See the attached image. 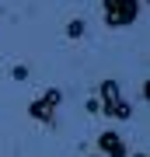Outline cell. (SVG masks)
<instances>
[{
	"label": "cell",
	"mask_w": 150,
	"mask_h": 157,
	"mask_svg": "<svg viewBox=\"0 0 150 157\" xmlns=\"http://www.w3.org/2000/svg\"><path fill=\"white\" fill-rule=\"evenodd\" d=\"M84 32H87V21H84V17L67 21V39H84Z\"/></svg>",
	"instance_id": "5"
},
{
	"label": "cell",
	"mask_w": 150,
	"mask_h": 157,
	"mask_svg": "<svg viewBox=\"0 0 150 157\" xmlns=\"http://www.w3.org/2000/svg\"><path fill=\"white\" fill-rule=\"evenodd\" d=\"M140 0H101V17L108 28H126L140 17Z\"/></svg>",
	"instance_id": "2"
},
{
	"label": "cell",
	"mask_w": 150,
	"mask_h": 157,
	"mask_svg": "<svg viewBox=\"0 0 150 157\" xmlns=\"http://www.w3.org/2000/svg\"><path fill=\"white\" fill-rule=\"evenodd\" d=\"M11 77H14V80H25V77H28V67H14Z\"/></svg>",
	"instance_id": "6"
},
{
	"label": "cell",
	"mask_w": 150,
	"mask_h": 157,
	"mask_svg": "<svg viewBox=\"0 0 150 157\" xmlns=\"http://www.w3.org/2000/svg\"><path fill=\"white\" fill-rule=\"evenodd\" d=\"M98 112H105V119H119V122L133 119V105L122 101L119 80H101L98 84Z\"/></svg>",
	"instance_id": "1"
},
{
	"label": "cell",
	"mask_w": 150,
	"mask_h": 157,
	"mask_svg": "<svg viewBox=\"0 0 150 157\" xmlns=\"http://www.w3.org/2000/svg\"><path fill=\"white\" fill-rule=\"evenodd\" d=\"M133 157H147V154H143V150H136V154H133Z\"/></svg>",
	"instance_id": "7"
},
{
	"label": "cell",
	"mask_w": 150,
	"mask_h": 157,
	"mask_svg": "<svg viewBox=\"0 0 150 157\" xmlns=\"http://www.w3.org/2000/svg\"><path fill=\"white\" fill-rule=\"evenodd\" d=\"M98 154H101V157H129V147H126V140L115 133V129H101V136H98Z\"/></svg>",
	"instance_id": "4"
},
{
	"label": "cell",
	"mask_w": 150,
	"mask_h": 157,
	"mask_svg": "<svg viewBox=\"0 0 150 157\" xmlns=\"http://www.w3.org/2000/svg\"><path fill=\"white\" fill-rule=\"evenodd\" d=\"M91 157H101V154H91Z\"/></svg>",
	"instance_id": "8"
},
{
	"label": "cell",
	"mask_w": 150,
	"mask_h": 157,
	"mask_svg": "<svg viewBox=\"0 0 150 157\" xmlns=\"http://www.w3.org/2000/svg\"><path fill=\"white\" fill-rule=\"evenodd\" d=\"M60 101H63V91L49 87V91H42V94L28 105V115H32L35 122H42V126H56V108H60Z\"/></svg>",
	"instance_id": "3"
}]
</instances>
